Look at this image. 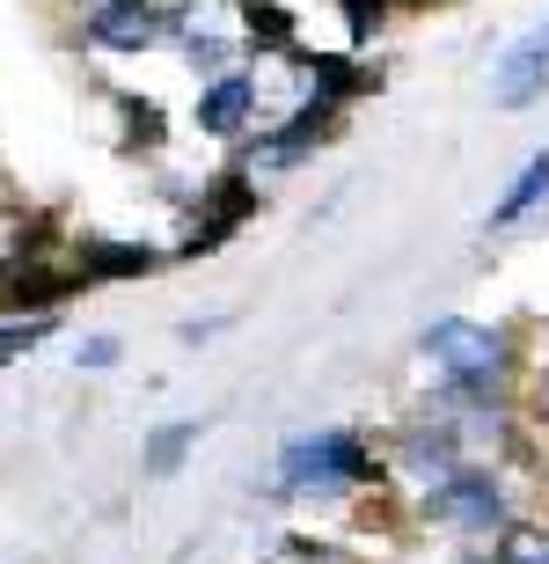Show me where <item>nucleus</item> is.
I'll list each match as a JSON object with an SVG mask.
<instances>
[{
  "instance_id": "nucleus-1",
  "label": "nucleus",
  "mask_w": 549,
  "mask_h": 564,
  "mask_svg": "<svg viewBox=\"0 0 549 564\" xmlns=\"http://www.w3.org/2000/svg\"><path fill=\"white\" fill-rule=\"evenodd\" d=\"M418 352L432 359V375H440L447 397H506L513 367H520L513 330H498V323H469V315H440V323L418 337Z\"/></svg>"
},
{
  "instance_id": "nucleus-2",
  "label": "nucleus",
  "mask_w": 549,
  "mask_h": 564,
  "mask_svg": "<svg viewBox=\"0 0 549 564\" xmlns=\"http://www.w3.org/2000/svg\"><path fill=\"white\" fill-rule=\"evenodd\" d=\"M374 477V455H366L360 433H344V425H322V433L294 440L286 455H278V477L272 491H360Z\"/></svg>"
},
{
  "instance_id": "nucleus-3",
  "label": "nucleus",
  "mask_w": 549,
  "mask_h": 564,
  "mask_svg": "<svg viewBox=\"0 0 549 564\" xmlns=\"http://www.w3.org/2000/svg\"><path fill=\"white\" fill-rule=\"evenodd\" d=\"M184 30V8H162V0H96L81 15V37L96 52H154V44H176Z\"/></svg>"
},
{
  "instance_id": "nucleus-4",
  "label": "nucleus",
  "mask_w": 549,
  "mask_h": 564,
  "mask_svg": "<svg viewBox=\"0 0 549 564\" xmlns=\"http://www.w3.org/2000/svg\"><path fill=\"white\" fill-rule=\"evenodd\" d=\"M432 521L462 528V535H491V528H506V484H498V469H469V462H454L440 484H432Z\"/></svg>"
},
{
  "instance_id": "nucleus-5",
  "label": "nucleus",
  "mask_w": 549,
  "mask_h": 564,
  "mask_svg": "<svg viewBox=\"0 0 549 564\" xmlns=\"http://www.w3.org/2000/svg\"><path fill=\"white\" fill-rule=\"evenodd\" d=\"M549 96V15L535 22L520 44H506L498 52V66H491V104L498 110H528Z\"/></svg>"
},
{
  "instance_id": "nucleus-6",
  "label": "nucleus",
  "mask_w": 549,
  "mask_h": 564,
  "mask_svg": "<svg viewBox=\"0 0 549 564\" xmlns=\"http://www.w3.org/2000/svg\"><path fill=\"white\" fill-rule=\"evenodd\" d=\"M198 132L206 140H242L256 118V74H242V66H228V74H206V88H198Z\"/></svg>"
},
{
  "instance_id": "nucleus-7",
  "label": "nucleus",
  "mask_w": 549,
  "mask_h": 564,
  "mask_svg": "<svg viewBox=\"0 0 549 564\" xmlns=\"http://www.w3.org/2000/svg\"><path fill=\"white\" fill-rule=\"evenodd\" d=\"M338 118H344V104H330V96H308V104L286 118L278 132H264V140L250 147V162H264V169H286V162H300L308 147H322V140H338Z\"/></svg>"
},
{
  "instance_id": "nucleus-8",
  "label": "nucleus",
  "mask_w": 549,
  "mask_h": 564,
  "mask_svg": "<svg viewBox=\"0 0 549 564\" xmlns=\"http://www.w3.org/2000/svg\"><path fill=\"white\" fill-rule=\"evenodd\" d=\"M250 213H256L250 169H228V176H220V184H212V213H206V220H198V228H190L184 257H212V250H220V242H228L234 228H242V220H250Z\"/></svg>"
},
{
  "instance_id": "nucleus-9",
  "label": "nucleus",
  "mask_w": 549,
  "mask_h": 564,
  "mask_svg": "<svg viewBox=\"0 0 549 564\" xmlns=\"http://www.w3.org/2000/svg\"><path fill=\"white\" fill-rule=\"evenodd\" d=\"M535 206H549V147H542V154H528V169L506 184V198L491 206V228H520Z\"/></svg>"
},
{
  "instance_id": "nucleus-10",
  "label": "nucleus",
  "mask_w": 549,
  "mask_h": 564,
  "mask_svg": "<svg viewBox=\"0 0 549 564\" xmlns=\"http://www.w3.org/2000/svg\"><path fill=\"white\" fill-rule=\"evenodd\" d=\"M81 279H132V272H154V250L147 242H81Z\"/></svg>"
},
{
  "instance_id": "nucleus-11",
  "label": "nucleus",
  "mask_w": 549,
  "mask_h": 564,
  "mask_svg": "<svg viewBox=\"0 0 549 564\" xmlns=\"http://www.w3.org/2000/svg\"><path fill=\"white\" fill-rule=\"evenodd\" d=\"M242 44H250V52H300L294 15H286L278 0H250V8H242Z\"/></svg>"
},
{
  "instance_id": "nucleus-12",
  "label": "nucleus",
  "mask_w": 549,
  "mask_h": 564,
  "mask_svg": "<svg viewBox=\"0 0 549 564\" xmlns=\"http://www.w3.org/2000/svg\"><path fill=\"white\" fill-rule=\"evenodd\" d=\"M308 74H316V96H330V104H352V96L381 88V74H366L360 59H330V52H316V59H308Z\"/></svg>"
},
{
  "instance_id": "nucleus-13",
  "label": "nucleus",
  "mask_w": 549,
  "mask_h": 564,
  "mask_svg": "<svg viewBox=\"0 0 549 564\" xmlns=\"http://www.w3.org/2000/svg\"><path fill=\"white\" fill-rule=\"evenodd\" d=\"M176 44H184V59L198 66V74H228V66H234V52H242L234 37H220V30H198L190 15H184V30H176Z\"/></svg>"
},
{
  "instance_id": "nucleus-14",
  "label": "nucleus",
  "mask_w": 549,
  "mask_h": 564,
  "mask_svg": "<svg viewBox=\"0 0 549 564\" xmlns=\"http://www.w3.org/2000/svg\"><path fill=\"white\" fill-rule=\"evenodd\" d=\"M198 433H206L198 419H176V425H162V433L147 440V455H140V462H147V477H169L176 462H184L190 447H198Z\"/></svg>"
},
{
  "instance_id": "nucleus-15",
  "label": "nucleus",
  "mask_w": 549,
  "mask_h": 564,
  "mask_svg": "<svg viewBox=\"0 0 549 564\" xmlns=\"http://www.w3.org/2000/svg\"><path fill=\"white\" fill-rule=\"evenodd\" d=\"M498 564H549V528H498Z\"/></svg>"
},
{
  "instance_id": "nucleus-16",
  "label": "nucleus",
  "mask_w": 549,
  "mask_h": 564,
  "mask_svg": "<svg viewBox=\"0 0 549 564\" xmlns=\"http://www.w3.org/2000/svg\"><path fill=\"white\" fill-rule=\"evenodd\" d=\"M37 337H44V315H37V323H0V367H8L15 352H30Z\"/></svg>"
},
{
  "instance_id": "nucleus-17",
  "label": "nucleus",
  "mask_w": 549,
  "mask_h": 564,
  "mask_svg": "<svg viewBox=\"0 0 549 564\" xmlns=\"http://www.w3.org/2000/svg\"><path fill=\"white\" fill-rule=\"evenodd\" d=\"M125 118H132V140H140V147H162V140H169V132H162V110H154V104H125Z\"/></svg>"
},
{
  "instance_id": "nucleus-18",
  "label": "nucleus",
  "mask_w": 549,
  "mask_h": 564,
  "mask_svg": "<svg viewBox=\"0 0 549 564\" xmlns=\"http://www.w3.org/2000/svg\"><path fill=\"white\" fill-rule=\"evenodd\" d=\"M118 359V337H88L81 345V367H110Z\"/></svg>"
},
{
  "instance_id": "nucleus-19",
  "label": "nucleus",
  "mask_w": 549,
  "mask_h": 564,
  "mask_svg": "<svg viewBox=\"0 0 549 564\" xmlns=\"http://www.w3.org/2000/svg\"><path fill=\"white\" fill-rule=\"evenodd\" d=\"M542 381H549V375H542Z\"/></svg>"
}]
</instances>
